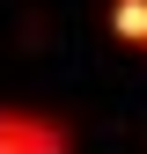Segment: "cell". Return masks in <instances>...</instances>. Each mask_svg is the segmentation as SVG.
I'll return each mask as SVG.
<instances>
[{
  "mask_svg": "<svg viewBox=\"0 0 147 154\" xmlns=\"http://www.w3.org/2000/svg\"><path fill=\"white\" fill-rule=\"evenodd\" d=\"M0 154H81L66 118L52 110H22V103H0Z\"/></svg>",
  "mask_w": 147,
  "mask_h": 154,
  "instance_id": "1",
  "label": "cell"
},
{
  "mask_svg": "<svg viewBox=\"0 0 147 154\" xmlns=\"http://www.w3.org/2000/svg\"><path fill=\"white\" fill-rule=\"evenodd\" d=\"M110 37L147 51V0H110Z\"/></svg>",
  "mask_w": 147,
  "mask_h": 154,
  "instance_id": "2",
  "label": "cell"
}]
</instances>
